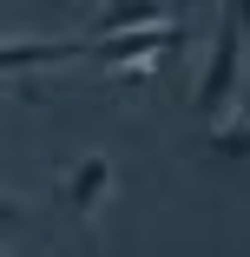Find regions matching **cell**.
I'll use <instances>...</instances> for the list:
<instances>
[{"label":"cell","mask_w":250,"mask_h":257,"mask_svg":"<svg viewBox=\"0 0 250 257\" xmlns=\"http://www.w3.org/2000/svg\"><path fill=\"white\" fill-rule=\"evenodd\" d=\"M178 46H184V14L119 33V40H99V46H86V60H99L106 73H125L132 86H152V60H178Z\"/></svg>","instance_id":"cell-1"},{"label":"cell","mask_w":250,"mask_h":257,"mask_svg":"<svg viewBox=\"0 0 250 257\" xmlns=\"http://www.w3.org/2000/svg\"><path fill=\"white\" fill-rule=\"evenodd\" d=\"M243 73H250V60H243V40H237L230 14H224V27H217V40H211V60H204V79H197V92H191V106L204 112L211 125H217V119L237 106Z\"/></svg>","instance_id":"cell-2"},{"label":"cell","mask_w":250,"mask_h":257,"mask_svg":"<svg viewBox=\"0 0 250 257\" xmlns=\"http://www.w3.org/2000/svg\"><path fill=\"white\" fill-rule=\"evenodd\" d=\"M112 178H119V172H112V159H106V152H86V159H79V165L60 178V191H53V198H60V211L92 218L99 204L112 198Z\"/></svg>","instance_id":"cell-3"},{"label":"cell","mask_w":250,"mask_h":257,"mask_svg":"<svg viewBox=\"0 0 250 257\" xmlns=\"http://www.w3.org/2000/svg\"><path fill=\"white\" fill-rule=\"evenodd\" d=\"M66 60H86V40H0V73H40Z\"/></svg>","instance_id":"cell-4"},{"label":"cell","mask_w":250,"mask_h":257,"mask_svg":"<svg viewBox=\"0 0 250 257\" xmlns=\"http://www.w3.org/2000/svg\"><path fill=\"white\" fill-rule=\"evenodd\" d=\"M204 145L217 152V159H250V112H243V119H217Z\"/></svg>","instance_id":"cell-5"},{"label":"cell","mask_w":250,"mask_h":257,"mask_svg":"<svg viewBox=\"0 0 250 257\" xmlns=\"http://www.w3.org/2000/svg\"><path fill=\"white\" fill-rule=\"evenodd\" d=\"M230 27H237V40H243V60H250V0H243V7H230Z\"/></svg>","instance_id":"cell-6"},{"label":"cell","mask_w":250,"mask_h":257,"mask_svg":"<svg viewBox=\"0 0 250 257\" xmlns=\"http://www.w3.org/2000/svg\"><path fill=\"white\" fill-rule=\"evenodd\" d=\"M20 231V211H14V204H0V237H14Z\"/></svg>","instance_id":"cell-7"}]
</instances>
